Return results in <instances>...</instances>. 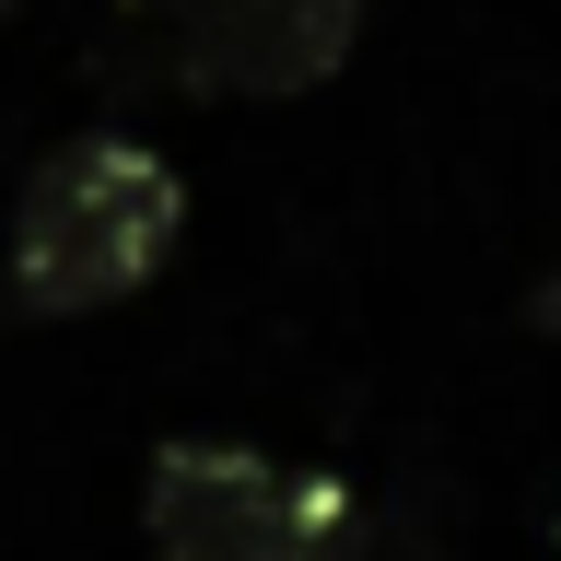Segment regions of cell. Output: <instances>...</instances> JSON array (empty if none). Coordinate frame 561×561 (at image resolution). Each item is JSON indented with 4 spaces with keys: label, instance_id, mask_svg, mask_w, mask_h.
<instances>
[{
    "label": "cell",
    "instance_id": "2",
    "mask_svg": "<svg viewBox=\"0 0 561 561\" xmlns=\"http://www.w3.org/2000/svg\"><path fill=\"white\" fill-rule=\"evenodd\" d=\"M140 550L152 561H375V526L316 468L175 433V445H152V480H140Z\"/></svg>",
    "mask_w": 561,
    "mask_h": 561
},
{
    "label": "cell",
    "instance_id": "1",
    "mask_svg": "<svg viewBox=\"0 0 561 561\" xmlns=\"http://www.w3.org/2000/svg\"><path fill=\"white\" fill-rule=\"evenodd\" d=\"M187 234V175L129 129H82L24 175L12 199V245H0V305L24 328H70L152 293Z\"/></svg>",
    "mask_w": 561,
    "mask_h": 561
}]
</instances>
